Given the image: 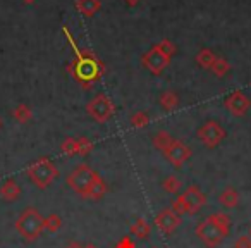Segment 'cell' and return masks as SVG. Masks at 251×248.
<instances>
[{"label": "cell", "mask_w": 251, "mask_h": 248, "mask_svg": "<svg viewBox=\"0 0 251 248\" xmlns=\"http://www.w3.org/2000/svg\"><path fill=\"white\" fill-rule=\"evenodd\" d=\"M62 31L74 52V60L69 64V73L73 74L74 80H76L84 90H90V88H93V84L98 83V81L101 80V76L105 74L103 62H101L98 57H95L91 52L81 50L79 47H77L74 36L69 33L67 26H64Z\"/></svg>", "instance_id": "1"}, {"label": "cell", "mask_w": 251, "mask_h": 248, "mask_svg": "<svg viewBox=\"0 0 251 248\" xmlns=\"http://www.w3.org/2000/svg\"><path fill=\"white\" fill-rule=\"evenodd\" d=\"M230 217L227 214L215 212L210 214L206 219L196 226V236L203 241L206 248H217L224 241V238L230 233Z\"/></svg>", "instance_id": "2"}, {"label": "cell", "mask_w": 251, "mask_h": 248, "mask_svg": "<svg viewBox=\"0 0 251 248\" xmlns=\"http://www.w3.org/2000/svg\"><path fill=\"white\" fill-rule=\"evenodd\" d=\"M176 50L177 49L171 40H162V42L155 43L147 54L141 55V64L145 69H148V73H151L153 76H160L169 67Z\"/></svg>", "instance_id": "3"}, {"label": "cell", "mask_w": 251, "mask_h": 248, "mask_svg": "<svg viewBox=\"0 0 251 248\" xmlns=\"http://www.w3.org/2000/svg\"><path fill=\"white\" fill-rule=\"evenodd\" d=\"M43 219L36 207H28L21 212V216L16 220V231L25 238L26 241H35L43 233Z\"/></svg>", "instance_id": "4"}, {"label": "cell", "mask_w": 251, "mask_h": 248, "mask_svg": "<svg viewBox=\"0 0 251 248\" xmlns=\"http://www.w3.org/2000/svg\"><path fill=\"white\" fill-rule=\"evenodd\" d=\"M26 176L29 178V181L40 190H45L59 178V169L55 167L52 161L49 157H42L38 161H35L28 169H26Z\"/></svg>", "instance_id": "5"}, {"label": "cell", "mask_w": 251, "mask_h": 248, "mask_svg": "<svg viewBox=\"0 0 251 248\" xmlns=\"http://www.w3.org/2000/svg\"><path fill=\"white\" fill-rule=\"evenodd\" d=\"M205 203H206V196L201 192V188L200 186H189L182 193H179L177 200L171 207L179 216H184V214L193 216V214H198L205 207Z\"/></svg>", "instance_id": "6"}, {"label": "cell", "mask_w": 251, "mask_h": 248, "mask_svg": "<svg viewBox=\"0 0 251 248\" xmlns=\"http://www.w3.org/2000/svg\"><path fill=\"white\" fill-rule=\"evenodd\" d=\"M226 135L227 133L222 128V124H220L219 121H213V119L205 121L201 126L198 128V131H196L198 140L201 141L203 147H206L208 150H213V148L219 147L224 141V138H226Z\"/></svg>", "instance_id": "7"}, {"label": "cell", "mask_w": 251, "mask_h": 248, "mask_svg": "<svg viewBox=\"0 0 251 248\" xmlns=\"http://www.w3.org/2000/svg\"><path fill=\"white\" fill-rule=\"evenodd\" d=\"M98 176L97 171L90 167L88 164H79L69 176H67L66 183L71 190L77 193V195L83 196L88 192V188L91 186V183L95 181V178Z\"/></svg>", "instance_id": "8"}, {"label": "cell", "mask_w": 251, "mask_h": 248, "mask_svg": "<svg viewBox=\"0 0 251 248\" xmlns=\"http://www.w3.org/2000/svg\"><path fill=\"white\" fill-rule=\"evenodd\" d=\"M86 112L91 119H95L97 122H107L108 119L114 115L115 107L114 102L107 97L105 93H98L97 97H93L86 104Z\"/></svg>", "instance_id": "9"}, {"label": "cell", "mask_w": 251, "mask_h": 248, "mask_svg": "<svg viewBox=\"0 0 251 248\" xmlns=\"http://www.w3.org/2000/svg\"><path fill=\"white\" fill-rule=\"evenodd\" d=\"M162 154H164V157L167 159V161L171 162L176 169H181L182 165H184L186 162L191 159L193 152H191V148L184 143V141L176 140V138H174V140H172V143L169 145V147L165 148Z\"/></svg>", "instance_id": "10"}, {"label": "cell", "mask_w": 251, "mask_h": 248, "mask_svg": "<svg viewBox=\"0 0 251 248\" xmlns=\"http://www.w3.org/2000/svg\"><path fill=\"white\" fill-rule=\"evenodd\" d=\"M224 105H226V109L234 117H243V115H246V112L250 110L251 100L244 91L236 90L230 95H227L226 100H224Z\"/></svg>", "instance_id": "11"}, {"label": "cell", "mask_w": 251, "mask_h": 248, "mask_svg": "<svg viewBox=\"0 0 251 248\" xmlns=\"http://www.w3.org/2000/svg\"><path fill=\"white\" fill-rule=\"evenodd\" d=\"M181 217L182 216H179L177 212L172 210V207H167L162 212H158V216L155 217V226L164 234H172L181 224Z\"/></svg>", "instance_id": "12"}, {"label": "cell", "mask_w": 251, "mask_h": 248, "mask_svg": "<svg viewBox=\"0 0 251 248\" xmlns=\"http://www.w3.org/2000/svg\"><path fill=\"white\" fill-rule=\"evenodd\" d=\"M105 195H107V183H105L100 176H97V178H95V181L91 183V186L88 188V192L83 195V198L95 200V202H97V200L103 198Z\"/></svg>", "instance_id": "13"}, {"label": "cell", "mask_w": 251, "mask_h": 248, "mask_svg": "<svg viewBox=\"0 0 251 248\" xmlns=\"http://www.w3.org/2000/svg\"><path fill=\"white\" fill-rule=\"evenodd\" d=\"M21 195V186L16 183V179H7L4 185L0 186V198L5 202H14Z\"/></svg>", "instance_id": "14"}, {"label": "cell", "mask_w": 251, "mask_h": 248, "mask_svg": "<svg viewBox=\"0 0 251 248\" xmlns=\"http://www.w3.org/2000/svg\"><path fill=\"white\" fill-rule=\"evenodd\" d=\"M219 203L222 207H226V209H234L239 203V193H237V190L232 188V186L224 188L222 193L219 195Z\"/></svg>", "instance_id": "15"}, {"label": "cell", "mask_w": 251, "mask_h": 248, "mask_svg": "<svg viewBox=\"0 0 251 248\" xmlns=\"http://www.w3.org/2000/svg\"><path fill=\"white\" fill-rule=\"evenodd\" d=\"M76 9L86 18H93L101 9L100 0H76Z\"/></svg>", "instance_id": "16"}, {"label": "cell", "mask_w": 251, "mask_h": 248, "mask_svg": "<svg viewBox=\"0 0 251 248\" xmlns=\"http://www.w3.org/2000/svg\"><path fill=\"white\" fill-rule=\"evenodd\" d=\"M150 233H151L150 224H148L147 219H143V217H140V219H136L131 224V234H133L134 238H138V240H148Z\"/></svg>", "instance_id": "17"}, {"label": "cell", "mask_w": 251, "mask_h": 248, "mask_svg": "<svg viewBox=\"0 0 251 248\" xmlns=\"http://www.w3.org/2000/svg\"><path fill=\"white\" fill-rule=\"evenodd\" d=\"M160 107L164 109V110H167V112H171V110H174V109H177V105H179V95L176 93V91H172V90H167V91H164V93L160 95Z\"/></svg>", "instance_id": "18"}, {"label": "cell", "mask_w": 251, "mask_h": 248, "mask_svg": "<svg viewBox=\"0 0 251 248\" xmlns=\"http://www.w3.org/2000/svg\"><path fill=\"white\" fill-rule=\"evenodd\" d=\"M172 140H174V137H172L171 133H167V131H157V133L151 137V143H153V147L158 148L160 152H164L165 148L172 143Z\"/></svg>", "instance_id": "19"}, {"label": "cell", "mask_w": 251, "mask_h": 248, "mask_svg": "<svg viewBox=\"0 0 251 248\" xmlns=\"http://www.w3.org/2000/svg\"><path fill=\"white\" fill-rule=\"evenodd\" d=\"M215 59H217L215 52L210 49H201L196 54V62H198V66H201L203 69H210V67L213 66V62H215Z\"/></svg>", "instance_id": "20"}, {"label": "cell", "mask_w": 251, "mask_h": 248, "mask_svg": "<svg viewBox=\"0 0 251 248\" xmlns=\"http://www.w3.org/2000/svg\"><path fill=\"white\" fill-rule=\"evenodd\" d=\"M162 188H164L167 193L179 195V192H181V188H182V183H181V179H179L177 176L171 174V176H167L164 181H162Z\"/></svg>", "instance_id": "21"}, {"label": "cell", "mask_w": 251, "mask_h": 248, "mask_svg": "<svg viewBox=\"0 0 251 248\" xmlns=\"http://www.w3.org/2000/svg\"><path fill=\"white\" fill-rule=\"evenodd\" d=\"M12 117H14L18 122H21V124H26V122H28L29 119L33 117L31 109H29L26 104H19V105H16L14 110H12Z\"/></svg>", "instance_id": "22"}, {"label": "cell", "mask_w": 251, "mask_h": 248, "mask_svg": "<svg viewBox=\"0 0 251 248\" xmlns=\"http://www.w3.org/2000/svg\"><path fill=\"white\" fill-rule=\"evenodd\" d=\"M62 227V217L59 214H50L43 219V229L49 233H57Z\"/></svg>", "instance_id": "23"}, {"label": "cell", "mask_w": 251, "mask_h": 248, "mask_svg": "<svg viewBox=\"0 0 251 248\" xmlns=\"http://www.w3.org/2000/svg\"><path fill=\"white\" fill-rule=\"evenodd\" d=\"M210 71H212V73L215 74L217 78H224L230 71V64L227 62V59H224V57L217 55L215 62H213V66L210 67Z\"/></svg>", "instance_id": "24"}, {"label": "cell", "mask_w": 251, "mask_h": 248, "mask_svg": "<svg viewBox=\"0 0 251 248\" xmlns=\"http://www.w3.org/2000/svg\"><path fill=\"white\" fill-rule=\"evenodd\" d=\"M129 122H131V126H133L134 130H141V128H147L148 124H150V115H148L145 110L134 112V114L131 115Z\"/></svg>", "instance_id": "25"}, {"label": "cell", "mask_w": 251, "mask_h": 248, "mask_svg": "<svg viewBox=\"0 0 251 248\" xmlns=\"http://www.w3.org/2000/svg\"><path fill=\"white\" fill-rule=\"evenodd\" d=\"M76 143H77V155H81V157H84V155H88L91 150H93V143H91L88 138H76Z\"/></svg>", "instance_id": "26"}, {"label": "cell", "mask_w": 251, "mask_h": 248, "mask_svg": "<svg viewBox=\"0 0 251 248\" xmlns=\"http://www.w3.org/2000/svg\"><path fill=\"white\" fill-rule=\"evenodd\" d=\"M60 150L66 155H77V143L76 138H66L60 145Z\"/></svg>", "instance_id": "27"}, {"label": "cell", "mask_w": 251, "mask_h": 248, "mask_svg": "<svg viewBox=\"0 0 251 248\" xmlns=\"http://www.w3.org/2000/svg\"><path fill=\"white\" fill-rule=\"evenodd\" d=\"M110 248H136V243H134V240L129 236V234H126V236H122L121 240Z\"/></svg>", "instance_id": "28"}, {"label": "cell", "mask_w": 251, "mask_h": 248, "mask_svg": "<svg viewBox=\"0 0 251 248\" xmlns=\"http://www.w3.org/2000/svg\"><path fill=\"white\" fill-rule=\"evenodd\" d=\"M234 248H251V236H239L234 243Z\"/></svg>", "instance_id": "29"}, {"label": "cell", "mask_w": 251, "mask_h": 248, "mask_svg": "<svg viewBox=\"0 0 251 248\" xmlns=\"http://www.w3.org/2000/svg\"><path fill=\"white\" fill-rule=\"evenodd\" d=\"M64 248H83V243H79V241H71V243L66 245Z\"/></svg>", "instance_id": "30"}, {"label": "cell", "mask_w": 251, "mask_h": 248, "mask_svg": "<svg viewBox=\"0 0 251 248\" xmlns=\"http://www.w3.org/2000/svg\"><path fill=\"white\" fill-rule=\"evenodd\" d=\"M140 2H141V0H126V4L129 5V7H136Z\"/></svg>", "instance_id": "31"}, {"label": "cell", "mask_w": 251, "mask_h": 248, "mask_svg": "<svg viewBox=\"0 0 251 248\" xmlns=\"http://www.w3.org/2000/svg\"><path fill=\"white\" fill-rule=\"evenodd\" d=\"M83 248H98V247H97V245H93V243H84Z\"/></svg>", "instance_id": "32"}, {"label": "cell", "mask_w": 251, "mask_h": 248, "mask_svg": "<svg viewBox=\"0 0 251 248\" xmlns=\"http://www.w3.org/2000/svg\"><path fill=\"white\" fill-rule=\"evenodd\" d=\"M23 2H25V4H33L35 0H23Z\"/></svg>", "instance_id": "33"}, {"label": "cell", "mask_w": 251, "mask_h": 248, "mask_svg": "<svg viewBox=\"0 0 251 248\" xmlns=\"http://www.w3.org/2000/svg\"><path fill=\"white\" fill-rule=\"evenodd\" d=\"M0 128H2V119H0Z\"/></svg>", "instance_id": "34"}]
</instances>
